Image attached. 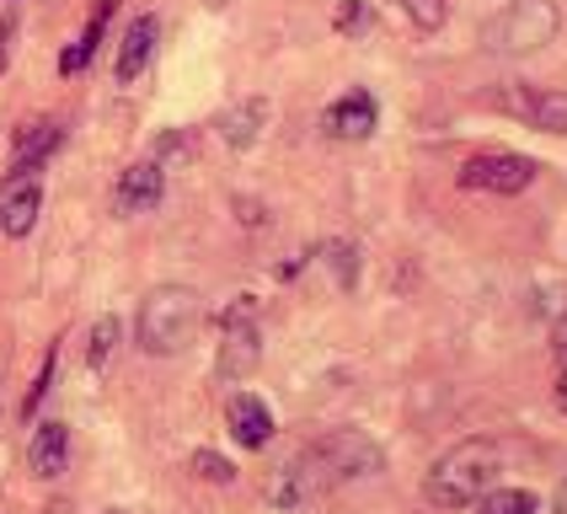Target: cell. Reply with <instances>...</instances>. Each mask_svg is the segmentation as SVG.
Wrapping results in <instances>:
<instances>
[{
  "label": "cell",
  "instance_id": "cell-3",
  "mask_svg": "<svg viewBox=\"0 0 567 514\" xmlns=\"http://www.w3.org/2000/svg\"><path fill=\"white\" fill-rule=\"evenodd\" d=\"M300 466L311 472L316 487H332V482H353V477H375L380 466H385V455L370 434H359V429H332V434H321L306 455H300Z\"/></svg>",
  "mask_w": 567,
  "mask_h": 514
},
{
  "label": "cell",
  "instance_id": "cell-13",
  "mask_svg": "<svg viewBox=\"0 0 567 514\" xmlns=\"http://www.w3.org/2000/svg\"><path fill=\"white\" fill-rule=\"evenodd\" d=\"M60 124H32L22 128V140H17V156H11V172H6V183H22L32 166H43V161L60 151Z\"/></svg>",
  "mask_w": 567,
  "mask_h": 514
},
{
  "label": "cell",
  "instance_id": "cell-24",
  "mask_svg": "<svg viewBox=\"0 0 567 514\" xmlns=\"http://www.w3.org/2000/svg\"><path fill=\"white\" fill-rule=\"evenodd\" d=\"M551 349H557V359H567V311L557 317V327H551Z\"/></svg>",
  "mask_w": 567,
  "mask_h": 514
},
{
  "label": "cell",
  "instance_id": "cell-2",
  "mask_svg": "<svg viewBox=\"0 0 567 514\" xmlns=\"http://www.w3.org/2000/svg\"><path fill=\"white\" fill-rule=\"evenodd\" d=\"M198 321H204L198 289L161 285V289L145 295L140 321H134V338H140V349L145 353H183L193 343V332H198Z\"/></svg>",
  "mask_w": 567,
  "mask_h": 514
},
{
  "label": "cell",
  "instance_id": "cell-20",
  "mask_svg": "<svg viewBox=\"0 0 567 514\" xmlns=\"http://www.w3.org/2000/svg\"><path fill=\"white\" fill-rule=\"evenodd\" d=\"M193 472L204 482H230L236 477V466L225 461V455H215V450H193Z\"/></svg>",
  "mask_w": 567,
  "mask_h": 514
},
{
  "label": "cell",
  "instance_id": "cell-5",
  "mask_svg": "<svg viewBox=\"0 0 567 514\" xmlns=\"http://www.w3.org/2000/svg\"><path fill=\"white\" fill-rule=\"evenodd\" d=\"M257 300L252 295H241L236 306H225L220 317V376L225 381H241V376H252L257 359H262V343H257Z\"/></svg>",
  "mask_w": 567,
  "mask_h": 514
},
{
  "label": "cell",
  "instance_id": "cell-19",
  "mask_svg": "<svg viewBox=\"0 0 567 514\" xmlns=\"http://www.w3.org/2000/svg\"><path fill=\"white\" fill-rule=\"evenodd\" d=\"M396 6L412 17V28H423V32H440L444 17H450V0H396Z\"/></svg>",
  "mask_w": 567,
  "mask_h": 514
},
{
  "label": "cell",
  "instance_id": "cell-23",
  "mask_svg": "<svg viewBox=\"0 0 567 514\" xmlns=\"http://www.w3.org/2000/svg\"><path fill=\"white\" fill-rule=\"evenodd\" d=\"M327 257H332L338 279H343V285H353V247H348V241H332V247H327Z\"/></svg>",
  "mask_w": 567,
  "mask_h": 514
},
{
  "label": "cell",
  "instance_id": "cell-18",
  "mask_svg": "<svg viewBox=\"0 0 567 514\" xmlns=\"http://www.w3.org/2000/svg\"><path fill=\"white\" fill-rule=\"evenodd\" d=\"M102 17H107V6H102V11L92 17V28H86V38H81V43H70V49L60 54V70H64V75H75V70H86V64H92L96 38H102Z\"/></svg>",
  "mask_w": 567,
  "mask_h": 514
},
{
  "label": "cell",
  "instance_id": "cell-6",
  "mask_svg": "<svg viewBox=\"0 0 567 514\" xmlns=\"http://www.w3.org/2000/svg\"><path fill=\"white\" fill-rule=\"evenodd\" d=\"M530 183H536V161L514 151H482L461 166V188L476 193H525Z\"/></svg>",
  "mask_w": 567,
  "mask_h": 514
},
{
  "label": "cell",
  "instance_id": "cell-10",
  "mask_svg": "<svg viewBox=\"0 0 567 514\" xmlns=\"http://www.w3.org/2000/svg\"><path fill=\"white\" fill-rule=\"evenodd\" d=\"M156 38H161V22H156V17H134V22H128L124 43H118V60H113L118 81H134V75L151 64V54H156Z\"/></svg>",
  "mask_w": 567,
  "mask_h": 514
},
{
  "label": "cell",
  "instance_id": "cell-4",
  "mask_svg": "<svg viewBox=\"0 0 567 514\" xmlns=\"http://www.w3.org/2000/svg\"><path fill=\"white\" fill-rule=\"evenodd\" d=\"M557 28H563V17H557L551 0H508L498 22H487L482 38H487L493 54H536L557 38Z\"/></svg>",
  "mask_w": 567,
  "mask_h": 514
},
{
  "label": "cell",
  "instance_id": "cell-9",
  "mask_svg": "<svg viewBox=\"0 0 567 514\" xmlns=\"http://www.w3.org/2000/svg\"><path fill=\"white\" fill-rule=\"evenodd\" d=\"M225 423H230V434H236L247 450H262L274 440V413L257 402L252 391H236V397L225 402Z\"/></svg>",
  "mask_w": 567,
  "mask_h": 514
},
{
  "label": "cell",
  "instance_id": "cell-12",
  "mask_svg": "<svg viewBox=\"0 0 567 514\" xmlns=\"http://www.w3.org/2000/svg\"><path fill=\"white\" fill-rule=\"evenodd\" d=\"M64 461H70V429L64 423H38L28 445V466L38 477H60Z\"/></svg>",
  "mask_w": 567,
  "mask_h": 514
},
{
  "label": "cell",
  "instance_id": "cell-8",
  "mask_svg": "<svg viewBox=\"0 0 567 514\" xmlns=\"http://www.w3.org/2000/svg\"><path fill=\"white\" fill-rule=\"evenodd\" d=\"M327 134H338V140H370L380 124V107H375V96L370 92H348L343 102H332L327 107Z\"/></svg>",
  "mask_w": 567,
  "mask_h": 514
},
{
  "label": "cell",
  "instance_id": "cell-22",
  "mask_svg": "<svg viewBox=\"0 0 567 514\" xmlns=\"http://www.w3.org/2000/svg\"><path fill=\"white\" fill-rule=\"evenodd\" d=\"M49 381H54V349H49V359H43V370H38V381H32V391H28V402H22V418L38 413V402L49 397Z\"/></svg>",
  "mask_w": 567,
  "mask_h": 514
},
{
  "label": "cell",
  "instance_id": "cell-1",
  "mask_svg": "<svg viewBox=\"0 0 567 514\" xmlns=\"http://www.w3.org/2000/svg\"><path fill=\"white\" fill-rule=\"evenodd\" d=\"M498 472H504V450L493 445V440H461L455 450H444L440 461H434L423 493L440 510H476L498 487Z\"/></svg>",
  "mask_w": 567,
  "mask_h": 514
},
{
  "label": "cell",
  "instance_id": "cell-21",
  "mask_svg": "<svg viewBox=\"0 0 567 514\" xmlns=\"http://www.w3.org/2000/svg\"><path fill=\"white\" fill-rule=\"evenodd\" d=\"M338 28H343V32H370V28H375V11H370V0H348L343 11H338Z\"/></svg>",
  "mask_w": 567,
  "mask_h": 514
},
{
  "label": "cell",
  "instance_id": "cell-25",
  "mask_svg": "<svg viewBox=\"0 0 567 514\" xmlns=\"http://www.w3.org/2000/svg\"><path fill=\"white\" fill-rule=\"evenodd\" d=\"M557 402H563V413H567V370H563V381H557Z\"/></svg>",
  "mask_w": 567,
  "mask_h": 514
},
{
  "label": "cell",
  "instance_id": "cell-7",
  "mask_svg": "<svg viewBox=\"0 0 567 514\" xmlns=\"http://www.w3.org/2000/svg\"><path fill=\"white\" fill-rule=\"evenodd\" d=\"M161 193H166V166L161 161H134L113 188V204H118V215H151L161 204Z\"/></svg>",
  "mask_w": 567,
  "mask_h": 514
},
{
  "label": "cell",
  "instance_id": "cell-26",
  "mask_svg": "<svg viewBox=\"0 0 567 514\" xmlns=\"http://www.w3.org/2000/svg\"><path fill=\"white\" fill-rule=\"evenodd\" d=\"M557 514H567V482L557 487Z\"/></svg>",
  "mask_w": 567,
  "mask_h": 514
},
{
  "label": "cell",
  "instance_id": "cell-17",
  "mask_svg": "<svg viewBox=\"0 0 567 514\" xmlns=\"http://www.w3.org/2000/svg\"><path fill=\"white\" fill-rule=\"evenodd\" d=\"M118 317H96V327H92V343H86V364L92 370H107V359H113V349H118Z\"/></svg>",
  "mask_w": 567,
  "mask_h": 514
},
{
  "label": "cell",
  "instance_id": "cell-15",
  "mask_svg": "<svg viewBox=\"0 0 567 514\" xmlns=\"http://www.w3.org/2000/svg\"><path fill=\"white\" fill-rule=\"evenodd\" d=\"M525 119L546 134H567V92H536L525 102Z\"/></svg>",
  "mask_w": 567,
  "mask_h": 514
},
{
  "label": "cell",
  "instance_id": "cell-16",
  "mask_svg": "<svg viewBox=\"0 0 567 514\" xmlns=\"http://www.w3.org/2000/svg\"><path fill=\"white\" fill-rule=\"evenodd\" d=\"M536 493H525V487H493L482 504H476V514H536Z\"/></svg>",
  "mask_w": 567,
  "mask_h": 514
},
{
  "label": "cell",
  "instance_id": "cell-11",
  "mask_svg": "<svg viewBox=\"0 0 567 514\" xmlns=\"http://www.w3.org/2000/svg\"><path fill=\"white\" fill-rule=\"evenodd\" d=\"M262 124H268V102H262V96H247V102L225 107L215 128H220V140L230 145V151H247V145H257Z\"/></svg>",
  "mask_w": 567,
  "mask_h": 514
},
{
  "label": "cell",
  "instance_id": "cell-14",
  "mask_svg": "<svg viewBox=\"0 0 567 514\" xmlns=\"http://www.w3.org/2000/svg\"><path fill=\"white\" fill-rule=\"evenodd\" d=\"M38 209H43V188L38 183H17V188L0 198V230L11 241H22L32 225H38Z\"/></svg>",
  "mask_w": 567,
  "mask_h": 514
}]
</instances>
